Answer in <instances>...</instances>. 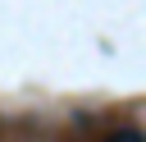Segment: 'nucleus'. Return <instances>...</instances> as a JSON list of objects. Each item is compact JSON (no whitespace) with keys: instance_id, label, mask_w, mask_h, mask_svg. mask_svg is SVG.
<instances>
[{"instance_id":"1","label":"nucleus","mask_w":146,"mask_h":142,"mask_svg":"<svg viewBox=\"0 0 146 142\" xmlns=\"http://www.w3.org/2000/svg\"><path fill=\"white\" fill-rule=\"evenodd\" d=\"M105 142H146V137H141V128H132V124H123V128H114V133H110Z\"/></svg>"}]
</instances>
